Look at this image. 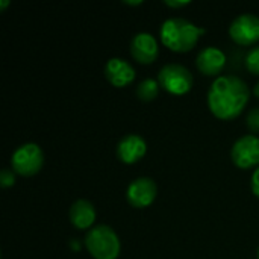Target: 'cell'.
<instances>
[{"mask_svg":"<svg viewBox=\"0 0 259 259\" xmlns=\"http://www.w3.org/2000/svg\"><path fill=\"white\" fill-rule=\"evenodd\" d=\"M250 97L247 83L234 74L215 77L208 91V108L219 120H234L246 108Z\"/></svg>","mask_w":259,"mask_h":259,"instance_id":"cell-1","label":"cell"},{"mask_svg":"<svg viewBox=\"0 0 259 259\" xmlns=\"http://www.w3.org/2000/svg\"><path fill=\"white\" fill-rule=\"evenodd\" d=\"M206 32V29L199 27L193 21L182 17L167 18L159 29L161 42L176 53H187L193 50L199 38Z\"/></svg>","mask_w":259,"mask_h":259,"instance_id":"cell-2","label":"cell"},{"mask_svg":"<svg viewBox=\"0 0 259 259\" xmlns=\"http://www.w3.org/2000/svg\"><path fill=\"white\" fill-rule=\"evenodd\" d=\"M85 247L94 259H117L121 250V243L112 228L97 225L87 232Z\"/></svg>","mask_w":259,"mask_h":259,"instance_id":"cell-3","label":"cell"},{"mask_svg":"<svg viewBox=\"0 0 259 259\" xmlns=\"http://www.w3.org/2000/svg\"><path fill=\"white\" fill-rule=\"evenodd\" d=\"M11 165L15 175L23 178L35 176L44 165V152L36 143H24L14 150Z\"/></svg>","mask_w":259,"mask_h":259,"instance_id":"cell-4","label":"cell"},{"mask_svg":"<svg viewBox=\"0 0 259 259\" xmlns=\"http://www.w3.org/2000/svg\"><path fill=\"white\" fill-rule=\"evenodd\" d=\"M159 85L170 94L182 96L191 91L194 77L191 71L181 64H165L158 74Z\"/></svg>","mask_w":259,"mask_h":259,"instance_id":"cell-5","label":"cell"},{"mask_svg":"<svg viewBox=\"0 0 259 259\" xmlns=\"http://www.w3.org/2000/svg\"><path fill=\"white\" fill-rule=\"evenodd\" d=\"M231 158L238 168L247 170L259 164V137L249 134L240 137L231 150Z\"/></svg>","mask_w":259,"mask_h":259,"instance_id":"cell-6","label":"cell"},{"mask_svg":"<svg viewBox=\"0 0 259 259\" xmlns=\"http://www.w3.org/2000/svg\"><path fill=\"white\" fill-rule=\"evenodd\" d=\"M229 35L238 46H253L259 41V17L253 14L238 15L229 26Z\"/></svg>","mask_w":259,"mask_h":259,"instance_id":"cell-7","label":"cell"},{"mask_svg":"<svg viewBox=\"0 0 259 259\" xmlns=\"http://www.w3.org/2000/svg\"><path fill=\"white\" fill-rule=\"evenodd\" d=\"M158 196V187L150 178H138L132 181L126 191V199L131 206L143 209L150 206Z\"/></svg>","mask_w":259,"mask_h":259,"instance_id":"cell-8","label":"cell"},{"mask_svg":"<svg viewBox=\"0 0 259 259\" xmlns=\"http://www.w3.org/2000/svg\"><path fill=\"white\" fill-rule=\"evenodd\" d=\"M131 55L140 64H153L159 56L158 39L149 32H138L131 41Z\"/></svg>","mask_w":259,"mask_h":259,"instance_id":"cell-9","label":"cell"},{"mask_svg":"<svg viewBox=\"0 0 259 259\" xmlns=\"http://www.w3.org/2000/svg\"><path fill=\"white\" fill-rule=\"evenodd\" d=\"M105 77L115 88H124L134 82L135 68L123 58H111L105 64Z\"/></svg>","mask_w":259,"mask_h":259,"instance_id":"cell-10","label":"cell"},{"mask_svg":"<svg viewBox=\"0 0 259 259\" xmlns=\"http://www.w3.org/2000/svg\"><path fill=\"white\" fill-rule=\"evenodd\" d=\"M146 152H147V143L138 134H129L123 137L117 144V158L127 165L143 159Z\"/></svg>","mask_w":259,"mask_h":259,"instance_id":"cell-11","label":"cell"},{"mask_svg":"<svg viewBox=\"0 0 259 259\" xmlns=\"http://www.w3.org/2000/svg\"><path fill=\"white\" fill-rule=\"evenodd\" d=\"M196 65L199 71L205 76H217L223 71L226 65V55L219 47L209 46L199 52L196 58Z\"/></svg>","mask_w":259,"mask_h":259,"instance_id":"cell-12","label":"cell"},{"mask_svg":"<svg viewBox=\"0 0 259 259\" xmlns=\"http://www.w3.org/2000/svg\"><path fill=\"white\" fill-rule=\"evenodd\" d=\"M70 217V223L79 229V231H90L94 228V222L97 217L96 208L91 202L85 200V199H79L76 200L68 212Z\"/></svg>","mask_w":259,"mask_h":259,"instance_id":"cell-13","label":"cell"},{"mask_svg":"<svg viewBox=\"0 0 259 259\" xmlns=\"http://www.w3.org/2000/svg\"><path fill=\"white\" fill-rule=\"evenodd\" d=\"M159 82L152 79V77H147L144 79L143 82H140L138 88H137V96L141 102H152L158 97L159 94Z\"/></svg>","mask_w":259,"mask_h":259,"instance_id":"cell-14","label":"cell"},{"mask_svg":"<svg viewBox=\"0 0 259 259\" xmlns=\"http://www.w3.org/2000/svg\"><path fill=\"white\" fill-rule=\"evenodd\" d=\"M246 68L252 73L259 76V46L255 49H250L249 53L246 55Z\"/></svg>","mask_w":259,"mask_h":259,"instance_id":"cell-15","label":"cell"},{"mask_svg":"<svg viewBox=\"0 0 259 259\" xmlns=\"http://www.w3.org/2000/svg\"><path fill=\"white\" fill-rule=\"evenodd\" d=\"M246 123H247V127L250 129V132L259 134V108H253L249 111L247 117H246Z\"/></svg>","mask_w":259,"mask_h":259,"instance_id":"cell-16","label":"cell"},{"mask_svg":"<svg viewBox=\"0 0 259 259\" xmlns=\"http://www.w3.org/2000/svg\"><path fill=\"white\" fill-rule=\"evenodd\" d=\"M15 184V171L9 168H3L0 171V185L3 188H9Z\"/></svg>","mask_w":259,"mask_h":259,"instance_id":"cell-17","label":"cell"},{"mask_svg":"<svg viewBox=\"0 0 259 259\" xmlns=\"http://www.w3.org/2000/svg\"><path fill=\"white\" fill-rule=\"evenodd\" d=\"M250 188H252V193L259 197V167L252 173V179H250Z\"/></svg>","mask_w":259,"mask_h":259,"instance_id":"cell-18","label":"cell"},{"mask_svg":"<svg viewBox=\"0 0 259 259\" xmlns=\"http://www.w3.org/2000/svg\"><path fill=\"white\" fill-rule=\"evenodd\" d=\"M164 3H165L168 8L179 9V8H185V6H188L191 2H190V0H165Z\"/></svg>","mask_w":259,"mask_h":259,"instance_id":"cell-19","label":"cell"},{"mask_svg":"<svg viewBox=\"0 0 259 259\" xmlns=\"http://www.w3.org/2000/svg\"><path fill=\"white\" fill-rule=\"evenodd\" d=\"M126 5H131V6H137V5H143V0H135V2H131V0H124Z\"/></svg>","mask_w":259,"mask_h":259,"instance_id":"cell-20","label":"cell"},{"mask_svg":"<svg viewBox=\"0 0 259 259\" xmlns=\"http://www.w3.org/2000/svg\"><path fill=\"white\" fill-rule=\"evenodd\" d=\"M8 5H9V2H8V0H2V2H0V11H3Z\"/></svg>","mask_w":259,"mask_h":259,"instance_id":"cell-21","label":"cell"},{"mask_svg":"<svg viewBox=\"0 0 259 259\" xmlns=\"http://www.w3.org/2000/svg\"><path fill=\"white\" fill-rule=\"evenodd\" d=\"M253 93H255V96H256V97L259 99V82L256 83V85H255V90H253Z\"/></svg>","mask_w":259,"mask_h":259,"instance_id":"cell-22","label":"cell"},{"mask_svg":"<svg viewBox=\"0 0 259 259\" xmlns=\"http://www.w3.org/2000/svg\"><path fill=\"white\" fill-rule=\"evenodd\" d=\"M258 259H259V249H258Z\"/></svg>","mask_w":259,"mask_h":259,"instance_id":"cell-23","label":"cell"}]
</instances>
